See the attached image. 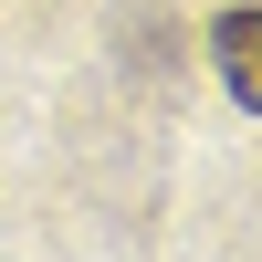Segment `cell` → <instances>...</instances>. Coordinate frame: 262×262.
Returning <instances> with one entry per match:
<instances>
[{"label": "cell", "instance_id": "cell-1", "mask_svg": "<svg viewBox=\"0 0 262 262\" xmlns=\"http://www.w3.org/2000/svg\"><path fill=\"white\" fill-rule=\"evenodd\" d=\"M210 63H221L231 105L262 116V11H221V21H210Z\"/></svg>", "mask_w": 262, "mask_h": 262}]
</instances>
